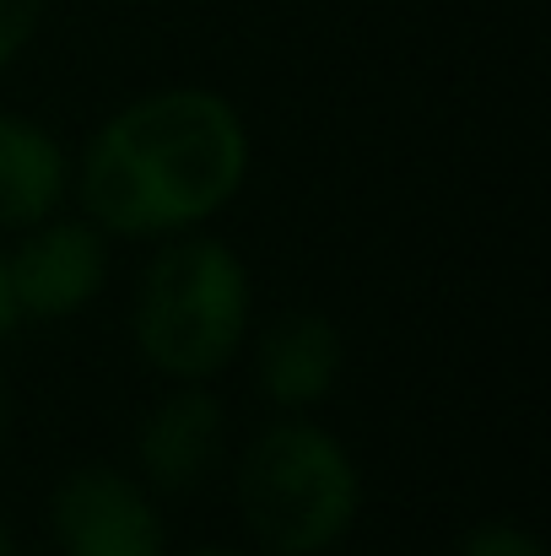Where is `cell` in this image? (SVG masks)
Wrapping results in <instances>:
<instances>
[{
	"mask_svg": "<svg viewBox=\"0 0 551 556\" xmlns=\"http://www.w3.org/2000/svg\"><path fill=\"white\" fill-rule=\"evenodd\" d=\"M49 0H0V71L33 43Z\"/></svg>",
	"mask_w": 551,
	"mask_h": 556,
	"instance_id": "cell-10",
	"label": "cell"
},
{
	"mask_svg": "<svg viewBox=\"0 0 551 556\" xmlns=\"http://www.w3.org/2000/svg\"><path fill=\"white\" fill-rule=\"evenodd\" d=\"M49 530L65 556H163V514L114 465H82L54 486Z\"/></svg>",
	"mask_w": 551,
	"mask_h": 556,
	"instance_id": "cell-4",
	"label": "cell"
},
{
	"mask_svg": "<svg viewBox=\"0 0 551 556\" xmlns=\"http://www.w3.org/2000/svg\"><path fill=\"white\" fill-rule=\"evenodd\" d=\"M363 508V481L336 432L281 416L238 459V514L265 556L336 552Z\"/></svg>",
	"mask_w": 551,
	"mask_h": 556,
	"instance_id": "cell-2",
	"label": "cell"
},
{
	"mask_svg": "<svg viewBox=\"0 0 551 556\" xmlns=\"http://www.w3.org/2000/svg\"><path fill=\"white\" fill-rule=\"evenodd\" d=\"M5 265H11V292L22 319H71L109 281V232L87 216L82 222L43 216L38 227L22 232Z\"/></svg>",
	"mask_w": 551,
	"mask_h": 556,
	"instance_id": "cell-5",
	"label": "cell"
},
{
	"mask_svg": "<svg viewBox=\"0 0 551 556\" xmlns=\"http://www.w3.org/2000/svg\"><path fill=\"white\" fill-rule=\"evenodd\" d=\"M249 179V130L222 92L168 87L125 103L82 152L76 194L109 238H174Z\"/></svg>",
	"mask_w": 551,
	"mask_h": 556,
	"instance_id": "cell-1",
	"label": "cell"
},
{
	"mask_svg": "<svg viewBox=\"0 0 551 556\" xmlns=\"http://www.w3.org/2000/svg\"><path fill=\"white\" fill-rule=\"evenodd\" d=\"M0 556H22V552H16V535H11V525H5V519H0Z\"/></svg>",
	"mask_w": 551,
	"mask_h": 556,
	"instance_id": "cell-12",
	"label": "cell"
},
{
	"mask_svg": "<svg viewBox=\"0 0 551 556\" xmlns=\"http://www.w3.org/2000/svg\"><path fill=\"white\" fill-rule=\"evenodd\" d=\"M454 556H547V552H541V541H536L525 525L492 519V525H476V530L460 541Z\"/></svg>",
	"mask_w": 551,
	"mask_h": 556,
	"instance_id": "cell-9",
	"label": "cell"
},
{
	"mask_svg": "<svg viewBox=\"0 0 551 556\" xmlns=\"http://www.w3.org/2000/svg\"><path fill=\"white\" fill-rule=\"evenodd\" d=\"M184 556H243V552H227V546H200V552H184Z\"/></svg>",
	"mask_w": 551,
	"mask_h": 556,
	"instance_id": "cell-13",
	"label": "cell"
},
{
	"mask_svg": "<svg viewBox=\"0 0 551 556\" xmlns=\"http://www.w3.org/2000/svg\"><path fill=\"white\" fill-rule=\"evenodd\" d=\"M249 265L222 238L179 232L136 287V346L174 383H205L249 341Z\"/></svg>",
	"mask_w": 551,
	"mask_h": 556,
	"instance_id": "cell-3",
	"label": "cell"
},
{
	"mask_svg": "<svg viewBox=\"0 0 551 556\" xmlns=\"http://www.w3.org/2000/svg\"><path fill=\"white\" fill-rule=\"evenodd\" d=\"M16 325H22V308H16V292H11V265H5V254H0V341H5Z\"/></svg>",
	"mask_w": 551,
	"mask_h": 556,
	"instance_id": "cell-11",
	"label": "cell"
},
{
	"mask_svg": "<svg viewBox=\"0 0 551 556\" xmlns=\"http://www.w3.org/2000/svg\"><path fill=\"white\" fill-rule=\"evenodd\" d=\"M71 189L65 147L16 114H0V232H27L60 211Z\"/></svg>",
	"mask_w": 551,
	"mask_h": 556,
	"instance_id": "cell-8",
	"label": "cell"
},
{
	"mask_svg": "<svg viewBox=\"0 0 551 556\" xmlns=\"http://www.w3.org/2000/svg\"><path fill=\"white\" fill-rule=\"evenodd\" d=\"M254 378H260V394L276 410H309V405L330 400V389L341 378L336 319L314 314V308L281 314L254 346Z\"/></svg>",
	"mask_w": 551,
	"mask_h": 556,
	"instance_id": "cell-7",
	"label": "cell"
},
{
	"mask_svg": "<svg viewBox=\"0 0 551 556\" xmlns=\"http://www.w3.org/2000/svg\"><path fill=\"white\" fill-rule=\"evenodd\" d=\"M222 443H227L222 400L205 383H179L147 410L136 432V459L152 492H189L216 470Z\"/></svg>",
	"mask_w": 551,
	"mask_h": 556,
	"instance_id": "cell-6",
	"label": "cell"
}]
</instances>
